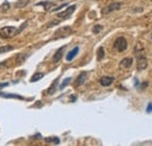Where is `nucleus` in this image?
Segmentation results:
<instances>
[{"label": "nucleus", "mask_w": 152, "mask_h": 146, "mask_svg": "<svg viewBox=\"0 0 152 146\" xmlns=\"http://www.w3.org/2000/svg\"><path fill=\"white\" fill-rule=\"evenodd\" d=\"M0 96L1 97H7V98H17V99H21V101H29V98H25L20 95H13V93H4V92H0Z\"/></svg>", "instance_id": "nucleus-12"}, {"label": "nucleus", "mask_w": 152, "mask_h": 146, "mask_svg": "<svg viewBox=\"0 0 152 146\" xmlns=\"http://www.w3.org/2000/svg\"><path fill=\"white\" fill-rule=\"evenodd\" d=\"M8 83H0V88H4V87H7Z\"/></svg>", "instance_id": "nucleus-26"}, {"label": "nucleus", "mask_w": 152, "mask_h": 146, "mask_svg": "<svg viewBox=\"0 0 152 146\" xmlns=\"http://www.w3.org/2000/svg\"><path fill=\"white\" fill-rule=\"evenodd\" d=\"M43 77V74L42 73H35L33 76H32V78H31V82H37L39 80H41Z\"/></svg>", "instance_id": "nucleus-15"}, {"label": "nucleus", "mask_w": 152, "mask_h": 146, "mask_svg": "<svg viewBox=\"0 0 152 146\" xmlns=\"http://www.w3.org/2000/svg\"><path fill=\"white\" fill-rule=\"evenodd\" d=\"M8 8H10V4H8L7 1H5V4H2V6L0 7V9H1V11H7Z\"/></svg>", "instance_id": "nucleus-23"}, {"label": "nucleus", "mask_w": 152, "mask_h": 146, "mask_svg": "<svg viewBox=\"0 0 152 146\" xmlns=\"http://www.w3.org/2000/svg\"><path fill=\"white\" fill-rule=\"evenodd\" d=\"M6 63H7V62H1V63H0V68H1V67H5Z\"/></svg>", "instance_id": "nucleus-28"}, {"label": "nucleus", "mask_w": 152, "mask_h": 146, "mask_svg": "<svg viewBox=\"0 0 152 146\" xmlns=\"http://www.w3.org/2000/svg\"><path fill=\"white\" fill-rule=\"evenodd\" d=\"M64 46L63 47H61L60 49H57V52L54 54V56H53V62L54 63H57L58 61H61V58H62V56H63V52H64Z\"/></svg>", "instance_id": "nucleus-9"}, {"label": "nucleus", "mask_w": 152, "mask_h": 146, "mask_svg": "<svg viewBox=\"0 0 152 146\" xmlns=\"http://www.w3.org/2000/svg\"><path fill=\"white\" fill-rule=\"evenodd\" d=\"M151 37H152V34H151Z\"/></svg>", "instance_id": "nucleus-30"}, {"label": "nucleus", "mask_w": 152, "mask_h": 146, "mask_svg": "<svg viewBox=\"0 0 152 146\" xmlns=\"http://www.w3.org/2000/svg\"><path fill=\"white\" fill-rule=\"evenodd\" d=\"M146 112H148V113H151L152 112V103H149V105H148V108H146Z\"/></svg>", "instance_id": "nucleus-24"}, {"label": "nucleus", "mask_w": 152, "mask_h": 146, "mask_svg": "<svg viewBox=\"0 0 152 146\" xmlns=\"http://www.w3.org/2000/svg\"><path fill=\"white\" fill-rule=\"evenodd\" d=\"M143 11V8H134L133 9V12H142Z\"/></svg>", "instance_id": "nucleus-27"}, {"label": "nucleus", "mask_w": 152, "mask_h": 146, "mask_svg": "<svg viewBox=\"0 0 152 146\" xmlns=\"http://www.w3.org/2000/svg\"><path fill=\"white\" fill-rule=\"evenodd\" d=\"M133 63V60L132 57H125V58H123L122 61H121V67H123V68H130L131 66H132Z\"/></svg>", "instance_id": "nucleus-11"}, {"label": "nucleus", "mask_w": 152, "mask_h": 146, "mask_svg": "<svg viewBox=\"0 0 152 146\" xmlns=\"http://www.w3.org/2000/svg\"><path fill=\"white\" fill-rule=\"evenodd\" d=\"M17 35V28L12 26H5L0 29V37L1 39H11Z\"/></svg>", "instance_id": "nucleus-1"}, {"label": "nucleus", "mask_w": 152, "mask_h": 146, "mask_svg": "<svg viewBox=\"0 0 152 146\" xmlns=\"http://www.w3.org/2000/svg\"><path fill=\"white\" fill-rule=\"evenodd\" d=\"M57 23H58V21H52V22L48 23V27H53V26H55Z\"/></svg>", "instance_id": "nucleus-25"}, {"label": "nucleus", "mask_w": 152, "mask_h": 146, "mask_svg": "<svg viewBox=\"0 0 152 146\" xmlns=\"http://www.w3.org/2000/svg\"><path fill=\"white\" fill-rule=\"evenodd\" d=\"M29 2H31V0H18V1L15 2V7H17V8H22V7L27 6Z\"/></svg>", "instance_id": "nucleus-13"}, {"label": "nucleus", "mask_w": 152, "mask_h": 146, "mask_svg": "<svg viewBox=\"0 0 152 146\" xmlns=\"http://www.w3.org/2000/svg\"><path fill=\"white\" fill-rule=\"evenodd\" d=\"M57 83H58V78H56L54 82H53V84L49 87V89H48V93H54L55 90H56V87H57Z\"/></svg>", "instance_id": "nucleus-14"}, {"label": "nucleus", "mask_w": 152, "mask_h": 146, "mask_svg": "<svg viewBox=\"0 0 152 146\" xmlns=\"http://www.w3.org/2000/svg\"><path fill=\"white\" fill-rule=\"evenodd\" d=\"M87 76H88V73H87V72H82V73L80 74V75L77 76V78H76V81H75V87H81V85L86 82Z\"/></svg>", "instance_id": "nucleus-8"}, {"label": "nucleus", "mask_w": 152, "mask_h": 146, "mask_svg": "<svg viewBox=\"0 0 152 146\" xmlns=\"http://www.w3.org/2000/svg\"><path fill=\"white\" fill-rule=\"evenodd\" d=\"M46 143H54V144H60V139L56 138V137H50V138H46L45 139Z\"/></svg>", "instance_id": "nucleus-16"}, {"label": "nucleus", "mask_w": 152, "mask_h": 146, "mask_svg": "<svg viewBox=\"0 0 152 146\" xmlns=\"http://www.w3.org/2000/svg\"><path fill=\"white\" fill-rule=\"evenodd\" d=\"M76 9V5H72V6H69L66 11H63V12H61V13H58L57 14V17L60 19H68L73 13H74V11Z\"/></svg>", "instance_id": "nucleus-5"}, {"label": "nucleus", "mask_w": 152, "mask_h": 146, "mask_svg": "<svg viewBox=\"0 0 152 146\" xmlns=\"http://www.w3.org/2000/svg\"><path fill=\"white\" fill-rule=\"evenodd\" d=\"M68 2H64V4H62V5H60V6H57L55 8H53V12H57V11H60V9H62V8H64V7H68Z\"/></svg>", "instance_id": "nucleus-20"}, {"label": "nucleus", "mask_w": 152, "mask_h": 146, "mask_svg": "<svg viewBox=\"0 0 152 146\" xmlns=\"http://www.w3.org/2000/svg\"><path fill=\"white\" fill-rule=\"evenodd\" d=\"M114 47H115V49L118 50V52H124V50L128 48V42H126L125 37H123V36L117 37V39L115 40Z\"/></svg>", "instance_id": "nucleus-3"}, {"label": "nucleus", "mask_w": 152, "mask_h": 146, "mask_svg": "<svg viewBox=\"0 0 152 146\" xmlns=\"http://www.w3.org/2000/svg\"><path fill=\"white\" fill-rule=\"evenodd\" d=\"M13 49V46H4V47H0V54L1 53H6V52H10Z\"/></svg>", "instance_id": "nucleus-19"}, {"label": "nucleus", "mask_w": 152, "mask_h": 146, "mask_svg": "<svg viewBox=\"0 0 152 146\" xmlns=\"http://www.w3.org/2000/svg\"><path fill=\"white\" fill-rule=\"evenodd\" d=\"M103 57H104V48L103 47H99L98 48V52H97V60L101 61Z\"/></svg>", "instance_id": "nucleus-17"}, {"label": "nucleus", "mask_w": 152, "mask_h": 146, "mask_svg": "<svg viewBox=\"0 0 152 146\" xmlns=\"http://www.w3.org/2000/svg\"><path fill=\"white\" fill-rule=\"evenodd\" d=\"M148 67V60L144 55L139 56L138 61H137V70H144Z\"/></svg>", "instance_id": "nucleus-6"}, {"label": "nucleus", "mask_w": 152, "mask_h": 146, "mask_svg": "<svg viewBox=\"0 0 152 146\" xmlns=\"http://www.w3.org/2000/svg\"><path fill=\"white\" fill-rule=\"evenodd\" d=\"M78 52H80V48L78 47H75L74 49H72L68 54H67V56H66V60L68 61V62H70V61H73L74 58H75V56L77 54H78Z\"/></svg>", "instance_id": "nucleus-10"}, {"label": "nucleus", "mask_w": 152, "mask_h": 146, "mask_svg": "<svg viewBox=\"0 0 152 146\" xmlns=\"http://www.w3.org/2000/svg\"><path fill=\"white\" fill-rule=\"evenodd\" d=\"M73 33V28L69 27V26H66V27H62L60 29H57L55 32V35H54V39H62V37H67L69 36L70 34Z\"/></svg>", "instance_id": "nucleus-2"}, {"label": "nucleus", "mask_w": 152, "mask_h": 146, "mask_svg": "<svg viewBox=\"0 0 152 146\" xmlns=\"http://www.w3.org/2000/svg\"><path fill=\"white\" fill-rule=\"evenodd\" d=\"M122 2H114V4H110V5H108L107 7H104L103 9H102V13L103 14H109V13H111V12H114V11H117V9H119L121 7H122Z\"/></svg>", "instance_id": "nucleus-4"}, {"label": "nucleus", "mask_w": 152, "mask_h": 146, "mask_svg": "<svg viewBox=\"0 0 152 146\" xmlns=\"http://www.w3.org/2000/svg\"><path fill=\"white\" fill-rule=\"evenodd\" d=\"M27 57H28V54L18 55V57H17V60H18V63H21V62H23V61H25Z\"/></svg>", "instance_id": "nucleus-21"}, {"label": "nucleus", "mask_w": 152, "mask_h": 146, "mask_svg": "<svg viewBox=\"0 0 152 146\" xmlns=\"http://www.w3.org/2000/svg\"><path fill=\"white\" fill-rule=\"evenodd\" d=\"M70 81H72V78H70V77L66 78V80H64V81H63V82L61 83V85H60V88H58V89H60V90H62L63 88H66V87H67V85H68V84L70 83Z\"/></svg>", "instance_id": "nucleus-18"}, {"label": "nucleus", "mask_w": 152, "mask_h": 146, "mask_svg": "<svg viewBox=\"0 0 152 146\" xmlns=\"http://www.w3.org/2000/svg\"><path fill=\"white\" fill-rule=\"evenodd\" d=\"M70 98H72V101H73V102H74V101H76V97H75V96H72Z\"/></svg>", "instance_id": "nucleus-29"}, {"label": "nucleus", "mask_w": 152, "mask_h": 146, "mask_svg": "<svg viewBox=\"0 0 152 146\" xmlns=\"http://www.w3.org/2000/svg\"><path fill=\"white\" fill-rule=\"evenodd\" d=\"M102 29H103V27H102L101 25H96V26H94V28H93V33L97 34V33H99Z\"/></svg>", "instance_id": "nucleus-22"}, {"label": "nucleus", "mask_w": 152, "mask_h": 146, "mask_svg": "<svg viewBox=\"0 0 152 146\" xmlns=\"http://www.w3.org/2000/svg\"><path fill=\"white\" fill-rule=\"evenodd\" d=\"M114 81H115V77H113V76H103V77L99 78V83L103 87H109Z\"/></svg>", "instance_id": "nucleus-7"}]
</instances>
